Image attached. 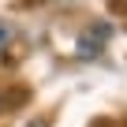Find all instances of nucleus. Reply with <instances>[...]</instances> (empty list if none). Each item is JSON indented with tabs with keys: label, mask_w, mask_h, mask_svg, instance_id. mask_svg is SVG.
Here are the masks:
<instances>
[{
	"label": "nucleus",
	"mask_w": 127,
	"mask_h": 127,
	"mask_svg": "<svg viewBox=\"0 0 127 127\" xmlns=\"http://www.w3.org/2000/svg\"><path fill=\"white\" fill-rule=\"evenodd\" d=\"M26 127H49V120H45V116H37V120H30Z\"/></svg>",
	"instance_id": "f257e3e1"
},
{
	"label": "nucleus",
	"mask_w": 127,
	"mask_h": 127,
	"mask_svg": "<svg viewBox=\"0 0 127 127\" xmlns=\"http://www.w3.org/2000/svg\"><path fill=\"white\" fill-rule=\"evenodd\" d=\"M0 105H4V97H0Z\"/></svg>",
	"instance_id": "f03ea898"
}]
</instances>
